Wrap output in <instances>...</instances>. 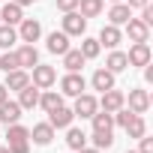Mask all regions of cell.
<instances>
[{"label":"cell","instance_id":"obj_33","mask_svg":"<svg viewBox=\"0 0 153 153\" xmlns=\"http://www.w3.org/2000/svg\"><path fill=\"white\" fill-rule=\"evenodd\" d=\"M132 114H135V111H129V108L123 105V108H117V111H114V123H120V126H126V123L132 120Z\"/></svg>","mask_w":153,"mask_h":153},{"label":"cell","instance_id":"obj_9","mask_svg":"<svg viewBox=\"0 0 153 153\" xmlns=\"http://www.w3.org/2000/svg\"><path fill=\"white\" fill-rule=\"evenodd\" d=\"M15 57H18V66H21V69H33V66L39 63V51H36V45H30V42H24V45L15 51Z\"/></svg>","mask_w":153,"mask_h":153},{"label":"cell","instance_id":"obj_18","mask_svg":"<svg viewBox=\"0 0 153 153\" xmlns=\"http://www.w3.org/2000/svg\"><path fill=\"white\" fill-rule=\"evenodd\" d=\"M27 84H30V75H27L24 69H12V72H6V81H3L6 90H21V87H27Z\"/></svg>","mask_w":153,"mask_h":153},{"label":"cell","instance_id":"obj_17","mask_svg":"<svg viewBox=\"0 0 153 153\" xmlns=\"http://www.w3.org/2000/svg\"><path fill=\"white\" fill-rule=\"evenodd\" d=\"M147 108H150V93L147 90H129V111L144 114Z\"/></svg>","mask_w":153,"mask_h":153},{"label":"cell","instance_id":"obj_40","mask_svg":"<svg viewBox=\"0 0 153 153\" xmlns=\"http://www.w3.org/2000/svg\"><path fill=\"white\" fill-rule=\"evenodd\" d=\"M12 3H18V6H30V3H36V0H12Z\"/></svg>","mask_w":153,"mask_h":153},{"label":"cell","instance_id":"obj_2","mask_svg":"<svg viewBox=\"0 0 153 153\" xmlns=\"http://www.w3.org/2000/svg\"><path fill=\"white\" fill-rule=\"evenodd\" d=\"M84 87H87V81H84V75H78V72H66L60 78V93L63 96H81Z\"/></svg>","mask_w":153,"mask_h":153},{"label":"cell","instance_id":"obj_38","mask_svg":"<svg viewBox=\"0 0 153 153\" xmlns=\"http://www.w3.org/2000/svg\"><path fill=\"white\" fill-rule=\"evenodd\" d=\"M147 3H150V0H126V6H129V9H144Z\"/></svg>","mask_w":153,"mask_h":153},{"label":"cell","instance_id":"obj_30","mask_svg":"<svg viewBox=\"0 0 153 153\" xmlns=\"http://www.w3.org/2000/svg\"><path fill=\"white\" fill-rule=\"evenodd\" d=\"M78 51L84 54V60H93V57H99L102 45H99V39H81V48Z\"/></svg>","mask_w":153,"mask_h":153},{"label":"cell","instance_id":"obj_7","mask_svg":"<svg viewBox=\"0 0 153 153\" xmlns=\"http://www.w3.org/2000/svg\"><path fill=\"white\" fill-rule=\"evenodd\" d=\"M123 105H126V96H123L120 90H114V87H111V90H105V93L99 96V108H102V111H108V114H114V111H117V108H123Z\"/></svg>","mask_w":153,"mask_h":153},{"label":"cell","instance_id":"obj_27","mask_svg":"<svg viewBox=\"0 0 153 153\" xmlns=\"http://www.w3.org/2000/svg\"><path fill=\"white\" fill-rule=\"evenodd\" d=\"M78 9H81L84 18H96L105 9V3H102V0H78Z\"/></svg>","mask_w":153,"mask_h":153},{"label":"cell","instance_id":"obj_3","mask_svg":"<svg viewBox=\"0 0 153 153\" xmlns=\"http://www.w3.org/2000/svg\"><path fill=\"white\" fill-rule=\"evenodd\" d=\"M75 117H81V120H90L96 111H99V99L90 96V93H81V96H75Z\"/></svg>","mask_w":153,"mask_h":153},{"label":"cell","instance_id":"obj_36","mask_svg":"<svg viewBox=\"0 0 153 153\" xmlns=\"http://www.w3.org/2000/svg\"><path fill=\"white\" fill-rule=\"evenodd\" d=\"M141 21H144L147 27H153V9H150V3H147V6L141 9Z\"/></svg>","mask_w":153,"mask_h":153},{"label":"cell","instance_id":"obj_32","mask_svg":"<svg viewBox=\"0 0 153 153\" xmlns=\"http://www.w3.org/2000/svg\"><path fill=\"white\" fill-rule=\"evenodd\" d=\"M0 69H3V72L21 69V66H18V57H15V51H3V54H0Z\"/></svg>","mask_w":153,"mask_h":153},{"label":"cell","instance_id":"obj_24","mask_svg":"<svg viewBox=\"0 0 153 153\" xmlns=\"http://www.w3.org/2000/svg\"><path fill=\"white\" fill-rule=\"evenodd\" d=\"M66 144H69V150H81L87 144V135L78 126H66Z\"/></svg>","mask_w":153,"mask_h":153},{"label":"cell","instance_id":"obj_42","mask_svg":"<svg viewBox=\"0 0 153 153\" xmlns=\"http://www.w3.org/2000/svg\"><path fill=\"white\" fill-rule=\"evenodd\" d=\"M0 153H9V147H0Z\"/></svg>","mask_w":153,"mask_h":153},{"label":"cell","instance_id":"obj_14","mask_svg":"<svg viewBox=\"0 0 153 153\" xmlns=\"http://www.w3.org/2000/svg\"><path fill=\"white\" fill-rule=\"evenodd\" d=\"M21 120V105L18 102H12V99H3L0 102V123H18Z\"/></svg>","mask_w":153,"mask_h":153},{"label":"cell","instance_id":"obj_41","mask_svg":"<svg viewBox=\"0 0 153 153\" xmlns=\"http://www.w3.org/2000/svg\"><path fill=\"white\" fill-rule=\"evenodd\" d=\"M3 99H9V93H6V87H3V84H0V102H3Z\"/></svg>","mask_w":153,"mask_h":153},{"label":"cell","instance_id":"obj_13","mask_svg":"<svg viewBox=\"0 0 153 153\" xmlns=\"http://www.w3.org/2000/svg\"><path fill=\"white\" fill-rule=\"evenodd\" d=\"M126 33H129L132 42H147V39H150V27H147L141 18H129V21H126Z\"/></svg>","mask_w":153,"mask_h":153},{"label":"cell","instance_id":"obj_6","mask_svg":"<svg viewBox=\"0 0 153 153\" xmlns=\"http://www.w3.org/2000/svg\"><path fill=\"white\" fill-rule=\"evenodd\" d=\"M150 45L147 42H132V48H129V54H126V60H129V66H147L150 63Z\"/></svg>","mask_w":153,"mask_h":153},{"label":"cell","instance_id":"obj_16","mask_svg":"<svg viewBox=\"0 0 153 153\" xmlns=\"http://www.w3.org/2000/svg\"><path fill=\"white\" fill-rule=\"evenodd\" d=\"M120 39H123V33H120V27H114V24H105V27L99 30V45H105V48H117Z\"/></svg>","mask_w":153,"mask_h":153},{"label":"cell","instance_id":"obj_21","mask_svg":"<svg viewBox=\"0 0 153 153\" xmlns=\"http://www.w3.org/2000/svg\"><path fill=\"white\" fill-rule=\"evenodd\" d=\"M60 57H63V66H66L69 72H78V69L87 63V60H84V54H81L78 48H69V51H66V54H60Z\"/></svg>","mask_w":153,"mask_h":153},{"label":"cell","instance_id":"obj_31","mask_svg":"<svg viewBox=\"0 0 153 153\" xmlns=\"http://www.w3.org/2000/svg\"><path fill=\"white\" fill-rule=\"evenodd\" d=\"M111 144H114V135H111V132H96V129H93V147H96V150H108Z\"/></svg>","mask_w":153,"mask_h":153},{"label":"cell","instance_id":"obj_19","mask_svg":"<svg viewBox=\"0 0 153 153\" xmlns=\"http://www.w3.org/2000/svg\"><path fill=\"white\" fill-rule=\"evenodd\" d=\"M129 18H132V9H129L126 3H114L111 12H108V24H114V27H123Z\"/></svg>","mask_w":153,"mask_h":153},{"label":"cell","instance_id":"obj_44","mask_svg":"<svg viewBox=\"0 0 153 153\" xmlns=\"http://www.w3.org/2000/svg\"><path fill=\"white\" fill-rule=\"evenodd\" d=\"M126 153H138V150H126Z\"/></svg>","mask_w":153,"mask_h":153},{"label":"cell","instance_id":"obj_1","mask_svg":"<svg viewBox=\"0 0 153 153\" xmlns=\"http://www.w3.org/2000/svg\"><path fill=\"white\" fill-rule=\"evenodd\" d=\"M84 30H87V18H84L78 9L63 12V33H66V36H84Z\"/></svg>","mask_w":153,"mask_h":153},{"label":"cell","instance_id":"obj_4","mask_svg":"<svg viewBox=\"0 0 153 153\" xmlns=\"http://www.w3.org/2000/svg\"><path fill=\"white\" fill-rule=\"evenodd\" d=\"M54 81H57V72H54V66H42V63H36V66H33L30 84H36L39 90H48Z\"/></svg>","mask_w":153,"mask_h":153},{"label":"cell","instance_id":"obj_39","mask_svg":"<svg viewBox=\"0 0 153 153\" xmlns=\"http://www.w3.org/2000/svg\"><path fill=\"white\" fill-rule=\"evenodd\" d=\"M75 153H102V150H96V147H87V144H84L81 150H75Z\"/></svg>","mask_w":153,"mask_h":153},{"label":"cell","instance_id":"obj_23","mask_svg":"<svg viewBox=\"0 0 153 153\" xmlns=\"http://www.w3.org/2000/svg\"><path fill=\"white\" fill-rule=\"evenodd\" d=\"M39 105H42V111H54V108L63 105V93H57V90H45V93H39Z\"/></svg>","mask_w":153,"mask_h":153},{"label":"cell","instance_id":"obj_35","mask_svg":"<svg viewBox=\"0 0 153 153\" xmlns=\"http://www.w3.org/2000/svg\"><path fill=\"white\" fill-rule=\"evenodd\" d=\"M57 9L60 12H72V9H78V0H54Z\"/></svg>","mask_w":153,"mask_h":153},{"label":"cell","instance_id":"obj_43","mask_svg":"<svg viewBox=\"0 0 153 153\" xmlns=\"http://www.w3.org/2000/svg\"><path fill=\"white\" fill-rule=\"evenodd\" d=\"M111 3H123V0H111Z\"/></svg>","mask_w":153,"mask_h":153},{"label":"cell","instance_id":"obj_8","mask_svg":"<svg viewBox=\"0 0 153 153\" xmlns=\"http://www.w3.org/2000/svg\"><path fill=\"white\" fill-rule=\"evenodd\" d=\"M72 120H75V111H72V108H66V105H60V108L48 111V123H51L54 129H66V126H72Z\"/></svg>","mask_w":153,"mask_h":153},{"label":"cell","instance_id":"obj_29","mask_svg":"<svg viewBox=\"0 0 153 153\" xmlns=\"http://www.w3.org/2000/svg\"><path fill=\"white\" fill-rule=\"evenodd\" d=\"M15 42H18V30L9 27V24H0V48H6V51H9Z\"/></svg>","mask_w":153,"mask_h":153},{"label":"cell","instance_id":"obj_10","mask_svg":"<svg viewBox=\"0 0 153 153\" xmlns=\"http://www.w3.org/2000/svg\"><path fill=\"white\" fill-rule=\"evenodd\" d=\"M39 87L36 84H27V87H21L18 90V105H21V111H30V108H36L39 105Z\"/></svg>","mask_w":153,"mask_h":153},{"label":"cell","instance_id":"obj_12","mask_svg":"<svg viewBox=\"0 0 153 153\" xmlns=\"http://www.w3.org/2000/svg\"><path fill=\"white\" fill-rule=\"evenodd\" d=\"M21 18H24V6H18V3H9L0 9V24H9V27H15V24H21Z\"/></svg>","mask_w":153,"mask_h":153},{"label":"cell","instance_id":"obj_25","mask_svg":"<svg viewBox=\"0 0 153 153\" xmlns=\"http://www.w3.org/2000/svg\"><path fill=\"white\" fill-rule=\"evenodd\" d=\"M90 120H93V129L96 132H111L114 129V114H108V111H96Z\"/></svg>","mask_w":153,"mask_h":153},{"label":"cell","instance_id":"obj_28","mask_svg":"<svg viewBox=\"0 0 153 153\" xmlns=\"http://www.w3.org/2000/svg\"><path fill=\"white\" fill-rule=\"evenodd\" d=\"M6 138H9V144L12 141H30V129L21 126V123H9L6 126Z\"/></svg>","mask_w":153,"mask_h":153},{"label":"cell","instance_id":"obj_11","mask_svg":"<svg viewBox=\"0 0 153 153\" xmlns=\"http://www.w3.org/2000/svg\"><path fill=\"white\" fill-rule=\"evenodd\" d=\"M30 141L39 144V147H48V144L54 141V126H51V123H36V126L30 129Z\"/></svg>","mask_w":153,"mask_h":153},{"label":"cell","instance_id":"obj_20","mask_svg":"<svg viewBox=\"0 0 153 153\" xmlns=\"http://www.w3.org/2000/svg\"><path fill=\"white\" fill-rule=\"evenodd\" d=\"M45 48H48L51 54H66V51H69V36H66L63 30H60V33L54 30V33H48V45H45Z\"/></svg>","mask_w":153,"mask_h":153},{"label":"cell","instance_id":"obj_5","mask_svg":"<svg viewBox=\"0 0 153 153\" xmlns=\"http://www.w3.org/2000/svg\"><path fill=\"white\" fill-rule=\"evenodd\" d=\"M39 36H42V24L36 21V18H21V24H18V39L21 42H39Z\"/></svg>","mask_w":153,"mask_h":153},{"label":"cell","instance_id":"obj_37","mask_svg":"<svg viewBox=\"0 0 153 153\" xmlns=\"http://www.w3.org/2000/svg\"><path fill=\"white\" fill-rule=\"evenodd\" d=\"M138 153H153V138L141 135V147H138Z\"/></svg>","mask_w":153,"mask_h":153},{"label":"cell","instance_id":"obj_15","mask_svg":"<svg viewBox=\"0 0 153 153\" xmlns=\"http://www.w3.org/2000/svg\"><path fill=\"white\" fill-rule=\"evenodd\" d=\"M90 84H93V90H99V93L111 90V87H114V72H108L105 66L96 69V72H93V78H90Z\"/></svg>","mask_w":153,"mask_h":153},{"label":"cell","instance_id":"obj_26","mask_svg":"<svg viewBox=\"0 0 153 153\" xmlns=\"http://www.w3.org/2000/svg\"><path fill=\"white\" fill-rule=\"evenodd\" d=\"M123 129L129 132V138H141V135H147V123H144V114H132V120H129Z\"/></svg>","mask_w":153,"mask_h":153},{"label":"cell","instance_id":"obj_34","mask_svg":"<svg viewBox=\"0 0 153 153\" xmlns=\"http://www.w3.org/2000/svg\"><path fill=\"white\" fill-rule=\"evenodd\" d=\"M6 147H9V153H30V141H12Z\"/></svg>","mask_w":153,"mask_h":153},{"label":"cell","instance_id":"obj_22","mask_svg":"<svg viewBox=\"0 0 153 153\" xmlns=\"http://www.w3.org/2000/svg\"><path fill=\"white\" fill-rule=\"evenodd\" d=\"M126 66H129V60H126V54H123V51H114V48H111V54H108V60H105V69L117 75V72H123Z\"/></svg>","mask_w":153,"mask_h":153}]
</instances>
